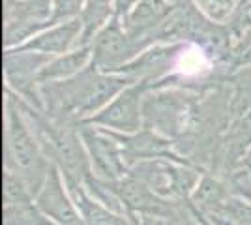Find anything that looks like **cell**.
<instances>
[{
	"label": "cell",
	"mask_w": 251,
	"mask_h": 225,
	"mask_svg": "<svg viewBox=\"0 0 251 225\" xmlns=\"http://www.w3.org/2000/svg\"><path fill=\"white\" fill-rule=\"evenodd\" d=\"M113 190L120 197L127 216L133 218H175L178 216L186 203L171 201L161 195H157L154 190H150L147 184L141 182L133 175H126L118 180L111 182Z\"/></svg>",
	"instance_id": "6"
},
{
	"label": "cell",
	"mask_w": 251,
	"mask_h": 225,
	"mask_svg": "<svg viewBox=\"0 0 251 225\" xmlns=\"http://www.w3.org/2000/svg\"><path fill=\"white\" fill-rule=\"evenodd\" d=\"M36 206L56 225H84L83 216L56 165H51L47 180L36 195Z\"/></svg>",
	"instance_id": "11"
},
{
	"label": "cell",
	"mask_w": 251,
	"mask_h": 225,
	"mask_svg": "<svg viewBox=\"0 0 251 225\" xmlns=\"http://www.w3.org/2000/svg\"><path fill=\"white\" fill-rule=\"evenodd\" d=\"M92 62V47L90 45H77L75 49L58 56H52L49 64L45 66L40 74V83H52L64 81L83 72L86 66Z\"/></svg>",
	"instance_id": "16"
},
{
	"label": "cell",
	"mask_w": 251,
	"mask_h": 225,
	"mask_svg": "<svg viewBox=\"0 0 251 225\" xmlns=\"http://www.w3.org/2000/svg\"><path fill=\"white\" fill-rule=\"evenodd\" d=\"M188 43L180 42H161L150 45L143 53H139L126 66H122L116 74L126 75L133 81H143L148 85H156L167 79L176 68L178 58L186 51Z\"/></svg>",
	"instance_id": "8"
},
{
	"label": "cell",
	"mask_w": 251,
	"mask_h": 225,
	"mask_svg": "<svg viewBox=\"0 0 251 225\" xmlns=\"http://www.w3.org/2000/svg\"><path fill=\"white\" fill-rule=\"evenodd\" d=\"M79 129L92 163V173L96 176L113 182L129 175V165L124 158L122 147L109 129L84 124V122H79Z\"/></svg>",
	"instance_id": "7"
},
{
	"label": "cell",
	"mask_w": 251,
	"mask_h": 225,
	"mask_svg": "<svg viewBox=\"0 0 251 225\" xmlns=\"http://www.w3.org/2000/svg\"><path fill=\"white\" fill-rule=\"evenodd\" d=\"M251 150V109L234 118L223 133L220 149V175L240 165Z\"/></svg>",
	"instance_id": "13"
},
{
	"label": "cell",
	"mask_w": 251,
	"mask_h": 225,
	"mask_svg": "<svg viewBox=\"0 0 251 225\" xmlns=\"http://www.w3.org/2000/svg\"><path fill=\"white\" fill-rule=\"evenodd\" d=\"M176 6L171 0H141L133 10L120 19L127 36L139 45L141 53L157 43L156 34L173 15Z\"/></svg>",
	"instance_id": "10"
},
{
	"label": "cell",
	"mask_w": 251,
	"mask_h": 225,
	"mask_svg": "<svg viewBox=\"0 0 251 225\" xmlns=\"http://www.w3.org/2000/svg\"><path fill=\"white\" fill-rule=\"evenodd\" d=\"M51 161L43 154L26 117L10 92L4 100V171L21 176L34 193H40L51 171Z\"/></svg>",
	"instance_id": "2"
},
{
	"label": "cell",
	"mask_w": 251,
	"mask_h": 225,
	"mask_svg": "<svg viewBox=\"0 0 251 225\" xmlns=\"http://www.w3.org/2000/svg\"><path fill=\"white\" fill-rule=\"evenodd\" d=\"M251 66V30H240L234 34V42L230 45L225 64L221 66L220 75L227 79L236 70Z\"/></svg>",
	"instance_id": "18"
},
{
	"label": "cell",
	"mask_w": 251,
	"mask_h": 225,
	"mask_svg": "<svg viewBox=\"0 0 251 225\" xmlns=\"http://www.w3.org/2000/svg\"><path fill=\"white\" fill-rule=\"evenodd\" d=\"M79 38H81V19H75V21L52 25L15 49L34 51V53L47 54V56H58V54L75 49Z\"/></svg>",
	"instance_id": "12"
},
{
	"label": "cell",
	"mask_w": 251,
	"mask_h": 225,
	"mask_svg": "<svg viewBox=\"0 0 251 225\" xmlns=\"http://www.w3.org/2000/svg\"><path fill=\"white\" fill-rule=\"evenodd\" d=\"M52 56L23 49H4L2 70L6 79V90L28 101L30 105L43 109L40 74Z\"/></svg>",
	"instance_id": "3"
},
{
	"label": "cell",
	"mask_w": 251,
	"mask_h": 225,
	"mask_svg": "<svg viewBox=\"0 0 251 225\" xmlns=\"http://www.w3.org/2000/svg\"><path fill=\"white\" fill-rule=\"evenodd\" d=\"M52 0H4V49H15L52 26Z\"/></svg>",
	"instance_id": "4"
},
{
	"label": "cell",
	"mask_w": 251,
	"mask_h": 225,
	"mask_svg": "<svg viewBox=\"0 0 251 225\" xmlns=\"http://www.w3.org/2000/svg\"><path fill=\"white\" fill-rule=\"evenodd\" d=\"M232 197L227 180L216 173H202L199 186L195 188L188 203L195 206L201 214H210L221 208Z\"/></svg>",
	"instance_id": "15"
},
{
	"label": "cell",
	"mask_w": 251,
	"mask_h": 225,
	"mask_svg": "<svg viewBox=\"0 0 251 225\" xmlns=\"http://www.w3.org/2000/svg\"><path fill=\"white\" fill-rule=\"evenodd\" d=\"M90 47H92V64L107 74H116L122 66L131 62L141 53L139 45L127 36L124 25L118 17H115L96 36Z\"/></svg>",
	"instance_id": "9"
},
{
	"label": "cell",
	"mask_w": 251,
	"mask_h": 225,
	"mask_svg": "<svg viewBox=\"0 0 251 225\" xmlns=\"http://www.w3.org/2000/svg\"><path fill=\"white\" fill-rule=\"evenodd\" d=\"M131 83L137 81L120 74L101 72L90 62L70 79L42 83L43 111L54 118L84 122Z\"/></svg>",
	"instance_id": "1"
},
{
	"label": "cell",
	"mask_w": 251,
	"mask_h": 225,
	"mask_svg": "<svg viewBox=\"0 0 251 225\" xmlns=\"http://www.w3.org/2000/svg\"><path fill=\"white\" fill-rule=\"evenodd\" d=\"M186 203H188V201H186ZM188 206H189V208H191V212L195 214V218L199 220V224H201V225H212V224H210V222H208V220H206V218H204V216L201 214L199 210L195 208V206H191V204H189V203H188Z\"/></svg>",
	"instance_id": "25"
},
{
	"label": "cell",
	"mask_w": 251,
	"mask_h": 225,
	"mask_svg": "<svg viewBox=\"0 0 251 225\" xmlns=\"http://www.w3.org/2000/svg\"><path fill=\"white\" fill-rule=\"evenodd\" d=\"M141 0H115V10L118 19H124L129 11L135 8Z\"/></svg>",
	"instance_id": "24"
},
{
	"label": "cell",
	"mask_w": 251,
	"mask_h": 225,
	"mask_svg": "<svg viewBox=\"0 0 251 225\" xmlns=\"http://www.w3.org/2000/svg\"><path fill=\"white\" fill-rule=\"evenodd\" d=\"M86 0H52L51 25L75 21L81 17Z\"/></svg>",
	"instance_id": "22"
},
{
	"label": "cell",
	"mask_w": 251,
	"mask_h": 225,
	"mask_svg": "<svg viewBox=\"0 0 251 225\" xmlns=\"http://www.w3.org/2000/svg\"><path fill=\"white\" fill-rule=\"evenodd\" d=\"M210 21L227 25L240 8L242 0H193Z\"/></svg>",
	"instance_id": "20"
},
{
	"label": "cell",
	"mask_w": 251,
	"mask_h": 225,
	"mask_svg": "<svg viewBox=\"0 0 251 225\" xmlns=\"http://www.w3.org/2000/svg\"><path fill=\"white\" fill-rule=\"evenodd\" d=\"M214 212H220V214H223L225 218L232 220V222H236V224L251 225V201L236 197V195H232L227 203L223 204L221 208H218V210H214Z\"/></svg>",
	"instance_id": "21"
},
{
	"label": "cell",
	"mask_w": 251,
	"mask_h": 225,
	"mask_svg": "<svg viewBox=\"0 0 251 225\" xmlns=\"http://www.w3.org/2000/svg\"><path fill=\"white\" fill-rule=\"evenodd\" d=\"M36 197L21 176L15 173L4 171L2 176V204H26L34 203Z\"/></svg>",
	"instance_id": "19"
},
{
	"label": "cell",
	"mask_w": 251,
	"mask_h": 225,
	"mask_svg": "<svg viewBox=\"0 0 251 225\" xmlns=\"http://www.w3.org/2000/svg\"><path fill=\"white\" fill-rule=\"evenodd\" d=\"M148 83L137 81L116 94L101 111L84 120L98 128L111 129L118 133H133L143 128V100L148 90Z\"/></svg>",
	"instance_id": "5"
},
{
	"label": "cell",
	"mask_w": 251,
	"mask_h": 225,
	"mask_svg": "<svg viewBox=\"0 0 251 225\" xmlns=\"http://www.w3.org/2000/svg\"><path fill=\"white\" fill-rule=\"evenodd\" d=\"M66 186L83 216L84 225H137L129 216L118 214L115 210L107 208L100 201H96L94 197L86 192L83 184L66 182Z\"/></svg>",
	"instance_id": "14"
},
{
	"label": "cell",
	"mask_w": 251,
	"mask_h": 225,
	"mask_svg": "<svg viewBox=\"0 0 251 225\" xmlns=\"http://www.w3.org/2000/svg\"><path fill=\"white\" fill-rule=\"evenodd\" d=\"M116 17L115 0H86L81 13V38L77 45H90L94 38Z\"/></svg>",
	"instance_id": "17"
},
{
	"label": "cell",
	"mask_w": 251,
	"mask_h": 225,
	"mask_svg": "<svg viewBox=\"0 0 251 225\" xmlns=\"http://www.w3.org/2000/svg\"><path fill=\"white\" fill-rule=\"evenodd\" d=\"M232 26L234 32H240V30H251V2L242 4L238 11L234 13V17L229 23Z\"/></svg>",
	"instance_id": "23"
},
{
	"label": "cell",
	"mask_w": 251,
	"mask_h": 225,
	"mask_svg": "<svg viewBox=\"0 0 251 225\" xmlns=\"http://www.w3.org/2000/svg\"><path fill=\"white\" fill-rule=\"evenodd\" d=\"M244 163H246V165H250V167H251V150L248 152V156H246V160H244Z\"/></svg>",
	"instance_id": "26"
}]
</instances>
